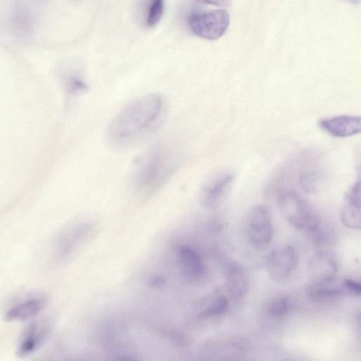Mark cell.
Returning <instances> with one entry per match:
<instances>
[{"instance_id": "8992f818", "label": "cell", "mask_w": 361, "mask_h": 361, "mask_svg": "<svg viewBox=\"0 0 361 361\" xmlns=\"http://www.w3.org/2000/svg\"><path fill=\"white\" fill-rule=\"evenodd\" d=\"M298 255L291 245H284L275 249L267 256L264 262L268 276L275 281L288 277L296 267Z\"/></svg>"}, {"instance_id": "4fadbf2b", "label": "cell", "mask_w": 361, "mask_h": 361, "mask_svg": "<svg viewBox=\"0 0 361 361\" xmlns=\"http://www.w3.org/2000/svg\"><path fill=\"white\" fill-rule=\"evenodd\" d=\"M307 297L312 302H322L341 296L348 295L344 279L337 277L329 280L311 282L307 290Z\"/></svg>"}, {"instance_id": "d6986e66", "label": "cell", "mask_w": 361, "mask_h": 361, "mask_svg": "<svg viewBox=\"0 0 361 361\" xmlns=\"http://www.w3.org/2000/svg\"><path fill=\"white\" fill-rule=\"evenodd\" d=\"M164 11V0H152L147 17V25L153 27L157 25L160 20Z\"/></svg>"}, {"instance_id": "8fae6325", "label": "cell", "mask_w": 361, "mask_h": 361, "mask_svg": "<svg viewBox=\"0 0 361 361\" xmlns=\"http://www.w3.org/2000/svg\"><path fill=\"white\" fill-rule=\"evenodd\" d=\"M360 180L355 181L346 192L341 209L342 224L353 230L361 228Z\"/></svg>"}, {"instance_id": "6da1fadb", "label": "cell", "mask_w": 361, "mask_h": 361, "mask_svg": "<svg viewBox=\"0 0 361 361\" xmlns=\"http://www.w3.org/2000/svg\"><path fill=\"white\" fill-rule=\"evenodd\" d=\"M164 105L163 97L157 93L133 99L110 121L107 140L111 144L121 147L141 138L159 121Z\"/></svg>"}, {"instance_id": "ac0fdd59", "label": "cell", "mask_w": 361, "mask_h": 361, "mask_svg": "<svg viewBox=\"0 0 361 361\" xmlns=\"http://www.w3.org/2000/svg\"><path fill=\"white\" fill-rule=\"evenodd\" d=\"M228 301L224 296L217 297L202 312L204 317H219L228 310Z\"/></svg>"}, {"instance_id": "9c48e42d", "label": "cell", "mask_w": 361, "mask_h": 361, "mask_svg": "<svg viewBox=\"0 0 361 361\" xmlns=\"http://www.w3.org/2000/svg\"><path fill=\"white\" fill-rule=\"evenodd\" d=\"M51 331L47 319L30 322L23 331L19 338L16 354L26 357L35 353L45 343Z\"/></svg>"}, {"instance_id": "7402d4cb", "label": "cell", "mask_w": 361, "mask_h": 361, "mask_svg": "<svg viewBox=\"0 0 361 361\" xmlns=\"http://www.w3.org/2000/svg\"><path fill=\"white\" fill-rule=\"evenodd\" d=\"M349 1H350L354 4H358L360 3V0H349Z\"/></svg>"}, {"instance_id": "44dd1931", "label": "cell", "mask_w": 361, "mask_h": 361, "mask_svg": "<svg viewBox=\"0 0 361 361\" xmlns=\"http://www.w3.org/2000/svg\"><path fill=\"white\" fill-rule=\"evenodd\" d=\"M197 1L211 4L217 6H227L231 4V0H196Z\"/></svg>"}, {"instance_id": "ffe728a7", "label": "cell", "mask_w": 361, "mask_h": 361, "mask_svg": "<svg viewBox=\"0 0 361 361\" xmlns=\"http://www.w3.org/2000/svg\"><path fill=\"white\" fill-rule=\"evenodd\" d=\"M344 283L348 295L359 297L361 294V285L360 282L352 279H344Z\"/></svg>"}, {"instance_id": "277c9868", "label": "cell", "mask_w": 361, "mask_h": 361, "mask_svg": "<svg viewBox=\"0 0 361 361\" xmlns=\"http://www.w3.org/2000/svg\"><path fill=\"white\" fill-rule=\"evenodd\" d=\"M245 232L253 247L264 249L269 245L274 235V226L271 214L266 206L255 205L248 211Z\"/></svg>"}, {"instance_id": "ba28073f", "label": "cell", "mask_w": 361, "mask_h": 361, "mask_svg": "<svg viewBox=\"0 0 361 361\" xmlns=\"http://www.w3.org/2000/svg\"><path fill=\"white\" fill-rule=\"evenodd\" d=\"M48 302L47 295L41 293H27L11 304L4 313L7 322L25 321L38 315Z\"/></svg>"}, {"instance_id": "7c38bea8", "label": "cell", "mask_w": 361, "mask_h": 361, "mask_svg": "<svg viewBox=\"0 0 361 361\" xmlns=\"http://www.w3.org/2000/svg\"><path fill=\"white\" fill-rule=\"evenodd\" d=\"M307 270L311 282H317L336 278L338 266L331 253L319 251L310 257Z\"/></svg>"}, {"instance_id": "30bf717a", "label": "cell", "mask_w": 361, "mask_h": 361, "mask_svg": "<svg viewBox=\"0 0 361 361\" xmlns=\"http://www.w3.org/2000/svg\"><path fill=\"white\" fill-rule=\"evenodd\" d=\"M319 126L333 137H348L360 133L361 118L359 116L338 115L320 120Z\"/></svg>"}, {"instance_id": "5b68a950", "label": "cell", "mask_w": 361, "mask_h": 361, "mask_svg": "<svg viewBox=\"0 0 361 361\" xmlns=\"http://www.w3.org/2000/svg\"><path fill=\"white\" fill-rule=\"evenodd\" d=\"M229 22V14L224 9L194 13L188 19L192 32L209 40L220 38L226 31Z\"/></svg>"}, {"instance_id": "5bb4252c", "label": "cell", "mask_w": 361, "mask_h": 361, "mask_svg": "<svg viewBox=\"0 0 361 361\" xmlns=\"http://www.w3.org/2000/svg\"><path fill=\"white\" fill-rule=\"evenodd\" d=\"M226 286L231 297L239 300L245 297L249 290L246 272L237 264L229 266L226 276Z\"/></svg>"}, {"instance_id": "e0dca14e", "label": "cell", "mask_w": 361, "mask_h": 361, "mask_svg": "<svg viewBox=\"0 0 361 361\" xmlns=\"http://www.w3.org/2000/svg\"><path fill=\"white\" fill-rule=\"evenodd\" d=\"M319 176L317 172L309 171L302 173L300 177V185L307 193L314 194L319 189Z\"/></svg>"}, {"instance_id": "9a60e30c", "label": "cell", "mask_w": 361, "mask_h": 361, "mask_svg": "<svg viewBox=\"0 0 361 361\" xmlns=\"http://www.w3.org/2000/svg\"><path fill=\"white\" fill-rule=\"evenodd\" d=\"M290 307V300L286 296H281L269 302L267 313L272 319H281L288 313Z\"/></svg>"}, {"instance_id": "52a82bcc", "label": "cell", "mask_w": 361, "mask_h": 361, "mask_svg": "<svg viewBox=\"0 0 361 361\" xmlns=\"http://www.w3.org/2000/svg\"><path fill=\"white\" fill-rule=\"evenodd\" d=\"M233 180V174L227 171L219 172L210 178L201 191L202 204L209 209L219 207L228 195Z\"/></svg>"}, {"instance_id": "7a4b0ae2", "label": "cell", "mask_w": 361, "mask_h": 361, "mask_svg": "<svg viewBox=\"0 0 361 361\" xmlns=\"http://www.w3.org/2000/svg\"><path fill=\"white\" fill-rule=\"evenodd\" d=\"M180 160L179 152L173 147L162 143L154 145L138 161L133 186L142 194L153 193L170 178Z\"/></svg>"}, {"instance_id": "2e32d148", "label": "cell", "mask_w": 361, "mask_h": 361, "mask_svg": "<svg viewBox=\"0 0 361 361\" xmlns=\"http://www.w3.org/2000/svg\"><path fill=\"white\" fill-rule=\"evenodd\" d=\"M312 242L320 247L329 246L334 242V233L333 231L320 224L312 232L309 233Z\"/></svg>"}, {"instance_id": "3957f363", "label": "cell", "mask_w": 361, "mask_h": 361, "mask_svg": "<svg viewBox=\"0 0 361 361\" xmlns=\"http://www.w3.org/2000/svg\"><path fill=\"white\" fill-rule=\"evenodd\" d=\"M279 210L293 228L307 233L320 224V219L310 204L296 192L281 190L276 195Z\"/></svg>"}]
</instances>
